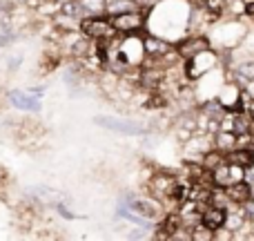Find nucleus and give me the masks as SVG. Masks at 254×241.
I'll use <instances>...</instances> for the list:
<instances>
[{
  "instance_id": "1",
  "label": "nucleus",
  "mask_w": 254,
  "mask_h": 241,
  "mask_svg": "<svg viewBox=\"0 0 254 241\" xmlns=\"http://www.w3.org/2000/svg\"><path fill=\"white\" fill-rule=\"evenodd\" d=\"M239 181H246V167H241L239 163L225 159L216 167H212V183L216 188H228V185H234Z\"/></svg>"
},
{
  "instance_id": "14",
  "label": "nucleus",
  "mask_w": 254,
  "mask_h": 241,
  "mask_svg": "<svg viewBox=\"0 0 254 241\" xmlns=\"http://www.w3.org/2000/svg\"><path fill=\"white\" fill-rule=\"evenodd\" d=\"M205 7L210 9L212 13H221L223 11V0H205Z\"/></svg>"
},
{
  "instance_id": "15",
  "label": "nucleus",
  "mask_w": 254,
  "mask_h": 241,
  "mask_svg": "<svg viewBox=\"0 0 254 241\" xmlns=\"http://www.w3.org/2000/svg\"><path fill=\"white\" fill-rule=\"evenodd\" d=\"M243 215L250 221H254V199H248V201L243 203Z\"/></svg>"
},
{
  "instance_id": "10",
  "label": "nucleus",
  "mask_w": 254,
  "mask_h": 241,
  "mask_svg": "<svg viewBox=\"0 0 254 241\" xmlns=\"http://www.w3.org/2000/svg\"><path fill=\"white\" fill-rule=\"evenodd\" d=\"M207 49V40L205 38H194V40H188V43L181 45V54L188 58L196 56V54H203Z\"/></svg>"
},
{
  "instance_id": "7",
  "label": "nucleus",
  "mask_w": 254,
  "mask_h": 241,
  "mask_svg": "<svg viewBox=\"0 0 254 241\" xmlns=\"http://www.w3.org/2000/svg\"><path fill=\"white\" fill-rule=\"evenodd\" d=\"M129 210H134L138 217L147 221H154L158 215H161V206H158L154 199H129Z\"/></svg>"
},
{
  "instance_id": "12",
  "label": "nucleus",
  "mask_w": 254,
  "mask_h": 241,
  "mask_svg": "<svg viewBox=\"0 0 254 241\" xmlns=\"http://www.w3.org/2000/svg\"><path fill=\"white\" fill-rule=\"evenodd\" d=\"M143 45H145V52H147L149 56H161V54H165L167 49H170L163 40H158V38H147Z\"/></svg>"
},
{
  "instance_id": "4",
  "label": "nucleus",
  "mask_w": 254,
  "mask_h": 241,
  "mask_svg": "<svg viewBox=\"0 0 254 241\" xmlns=\"http://www.w3.org/2000/svg\"><path fill=\"white\" fill-rule=\"evenodd\" d=\"M228 217H230V212L225 206L207 203L201 210V224L205 226V228H210L212 233H216V230H223L225 226H228Z\"/></svg>"
},
{
  "instance_id": "16",
  "label": "nucleus",
  "mask_w": 254,
  "mask_h": 241,
  "mask_svg": "<svg viewBox=\"0 0 254 241\" xmlns=\"http://www.w3.org/2000/svg\"><path fill=\"white\" fill-rule=\"evenodd\" d=\"M243 2H246V13L254 16V0H243Z\"/></svg>"
},
{
  "instance_id": "6",
  "label": "nucleus",
  "mask_w": 254,
  "mask_h": 241,
  "mask_svg": "<svg viewBox=\"0 0 254 241\" xmlns=\"http://www.w3.org/2000/svg\"><path fill=\"white\" fill-rule=\"evenodd\" d=\"M9 103L18 110H25V112H40V96L34 92H20V89H13L9 92Z\"/></svg>"
},
{
  "instance_id": "11",
  "label": "nucleus",
  "mask_w": 254,
  "mask_h": 241,
  "mask_svg": "<svg viewBox=\"0 0 254 241\" xmlns=\"http://www.w3.org/2000/svg\"><path fill=\"white\" fill-rule=\"evenodd\" d=\"M161 228H163L161 237H174V235L183 228V217H181V215H167Z\"/></svg>"
},
{
  "instance_id": "3",
  "label": "nucleus",
  "mask_w": 254,
  "mask_h": 241,
  "mask_svg": "<svg viewBox=\"0 0 254 241\" xmlns=\"http://www.w3.org/2000/svg\"><path fill=\"white\" fill-rule=\"evenodd\" d=\"M110 22L119 34H125V36H131L145 25V16L140 11H123V13H114L110 16Z\"/></svg>"
},
{
  "instance_id": "17",
  "label": "nucleus",
  "mask_w": 254,
  "mask_h": 241,
  "mask_svg": "<svg viewBox=\"0 0 254 241\" xmlns=\"http://www.w3.org/2000/svg\"><path fill=\"white\" fill-rule=\"evenodd\" d=\"M248 114H250L252 119H254V101H250V103H248Z\"/></svg>"
},
{
  "instance_id": "9",
  "label": "nucleus",
  "mask_w": 254,
  "mask_h": 241,
  "mask_svg": "<svg viewBox=\"0 0 254 241\" xmlns=\"http://www.w3.org/2000/svg\"><path fill=\"white\" fill-rule=\"evenodd\" d=\"M230 161L239 163L241 167H246V170H250V167H254V150L252 148H234L232 152H230Z\"/></svg>"
},
{
  "instance_id": "2",
  "label": "nucleus",
  "mask_w": 254,
  "mask_h": 241,
  "mask_svg": "<svg viewBox=\"0 0 254 241\" xmlns=\"http://www.w3.org/2000/svg\"><path fill=\"white\" fill-rule=\"evenodd\" d=\"M80 31L96 40H107L116 34L110 18H105L103 13H89L87 18H83V20H80Z\"/></svg>"
},
{
  "instance_id": "5",
  "label": "nucleus",
  "mask_w": 254,
  "mask_h": 241,
  "mask_svg": "<svg viewBox=\"0 0 254 241\" xmlns=\"http://www.w3.org/2000/svg\"><path fill=\"white\" fill-rule=\"evenodd\" d=\"M94 123L105 130H112V132H119V134H127V136H136V134H143L145 127L138 125L134 121H127V119H114V116H96Z\"/></svg>"
},
{
  "instance_id": "8",
  "label": "nucleus",
  "mask_w": 254,
  "mask_h": 241,
  "mask_svg": "<svg viewBox=\"0 0 254 241\" xmlns=\"http://www.w3.org/2000/svg\"><path fill=\"white\" fill-rule=\"evenodd\" d=\"M223 190L232 203H241L243 206L248 199H252V188H250V183H246V181H239V183L228 185V188H223Z\"/></svg>"
},
{
  "instance_id": "13",
  "label": "nucleus",
  "mask_w": 254,
  "mask_h": 241,
  "mask_svg": "<svg viewBox=\"0 0 254 241\" xmlns=\"http://www.w3.org/2000/svg\"><path fill=\"white\" fill-rule=\"evenodd\" d=\"M136 4L134 0H116V2H112L110 7H107V11H110V16H114V13H123V11H134Z\"/></svg>"
}]
</instances>
